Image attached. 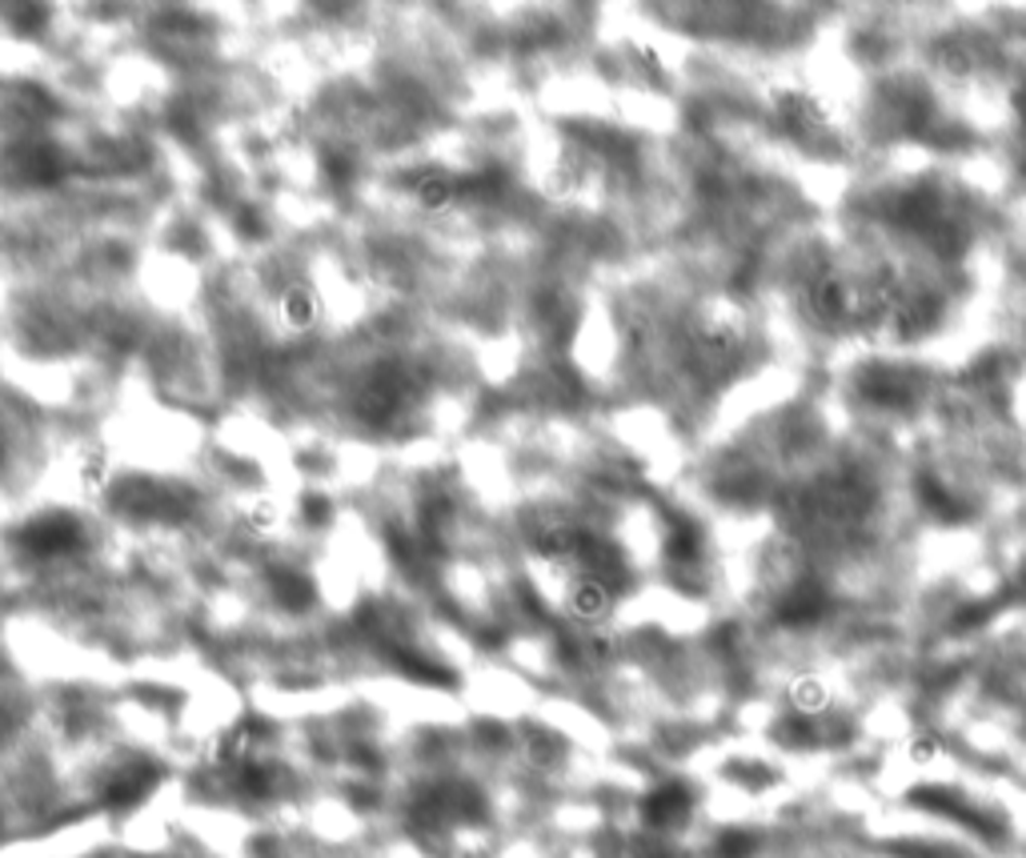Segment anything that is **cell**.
<instances>
[{"mask_svg": "<svg viewBox=\"0 0 1026 858\" xmlns=\"http://www.w3.org/2000/svg\"><path fill=\"white\" fill-rule=\"evenodd\" d=\"M277 313H281V325L293 333H309L321 318V293L309 285V281H290L285 290L277 293Z\"/></svg>", "mask_w": 1026, "mask_h": 858, "instance_id": "1", "label": "cell"}, {"mask_svg": "<svg viewBox=\"0 0 1026 858\" xmlns=\"http://www.w3.org/2000/svg\"><path fill=\"white\" fill-rule=\"evenodd\" d=\"M569 614L581 622H605L614 614V586L605 578L581 574V578L569 586Z\"/></svg>", "mask_w": 1026, "mask_h": 858, "instance_id": "2", "label": "cell"}, {"mask_svg": "<svg viewBox=\"0 0 1026 858\" xmlns=\"http://www.w3.org/2000/svg\"><path fill=\"white\" fill-rule=\"evenodd\" d=\"M461 197V185L449 177V172H422L418 181H413V205L422 213H446L453 209Z\"/></svg>", "mask_w": 1026, "mask_h": 858, "instance_id": "3", "label": "cell"}, {"mask_svg": "<svg viewBox=\"0 0 1026 858\" xmlns=\"http://www.w3.org/2000/svg\"><path fill=\"white\" fill-rule=\"evenodd\" d=\"M685 815H690V794H685L682 786H674V782L670 786H658V791L645 798V822L658 827V831L685 822Z\"/></svg>", "mask_w": 1026, "mask_h": 858, "instance_id": "4", "label": "cell"}, {"mask_svg": "<svg viewBox=\"0 0 1026 858\" xmlns=\"http://www.w3.org/2000/svg\"><path fill=\"white\" fill-rule=\"evenodd\" d=\"M157 782V770H149V766H129V770H120L117 779L108 782V803H132V798H141V794L149 791Z\"/></svg>", "mask_w": 1026, "mask_h": 858, "instance_id": "5", "label": "cell"}, {"mask_svg": "<svg viewBox=\"0 0 1026 858\" xmlns=\"http://www.w3.org/2000/svg\"><path fill=\"white\" fill-rule=\"evenodd\" d=\"M790 702H794V710L810 718V714L826 710V687H822L818 678H798V682L790 687Z\"/></svg>", "mask_w": 1026, "mask_h": 858, "instance_id": "6", "label": "cell"}, {"mask_svg": "<svg viewBox=\"0 0 1026 858\" xmlns=\"http://www.w3.org/2000/svg\"><path fill=\"white\" fill-rule=\"evenodd\" d=\"M818 610H822V598H818L815 590H806V594L790 598L786 610H782V618H786V622H810V618H818Z\"/></svg>", "mask_w": 1026, "mask_h": 858, "instance_id": "7", "label": "cell"}, {"mask_svg": "<svg viewBox=\"0 0 1026 858\" xmlns=\"http://www.w3.org/2000/svg\"><path fill=\"white\" fill-rule=\"evenodd\" d=\"M751 850H754L751 834H726L722 843H718V855H722V858H746Z\"/></svg>", "mask_w": 1026, "mask_h": 858, "instance_id": "8", "label": "cell"}, {"mask_svg": "<svg viewBox=\"0 0 1026 858\" xmlns=\"http://www.w3.org/2000/svg\"><path fill=\"white\" fill-rule=\"evenodd\" d=\"M935 754H938V742L931 739V734H919V739L910 742V758H914V763H926V758H935Z\"/></svg>", "mask_w": 1026, "mask_h": 858, "instance_id": "9", "label": "cell"}]
</instances>
